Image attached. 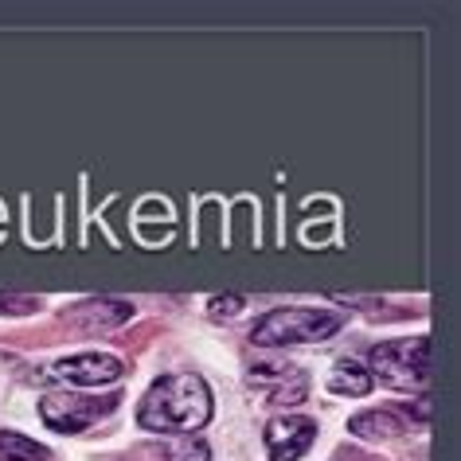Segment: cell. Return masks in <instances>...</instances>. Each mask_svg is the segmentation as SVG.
<instances>
[{
    "mask_svg": "<svg viewBox=\"0 0 461 461\" xmlns=\"http://www.w3.org/2000/svg\"><path fill=\"white\" fill-rule=\"evenodd\" d=\"M344 329L340 313L329 309H305V305H290V309H274L250 329V340L258 348H294V344H317L329 340Z\"/></svg>",
    "mask_w": 461,
    "mask_h": 461,
    "instance_id": "cell-2",
    "label": "cell"
},
{
    "mask_svg": "<svg viewBox=\"0 0 461 461\" xmlns=\"http://www.w3.org/2000/svg\"><path fill=\"white\" fill-rule=\"evenodd\" d=\"M172 454H176V461H212V449L203 442H180Z\"/></svg>",
    "mask_w": 461,
    "mask_h": 461,
    "instance_id": "cell-11",
    "label": "cell"
},
{
    "mask_svg": "<svg viewBox=\"0 0 461 461\" xmlns=\"http://www.w3.org/2000/svg\"><path fill=\"white\" fill-rule=\"evenodd\" d=\"M367 375L399 391H422L430 379V340L426 337H402L375 344L367 352Z\"/></svg>",
    "mask_w": 461,
    "mask_h": 461,
    "instance_id": "cell-3",
    "label": "cell"
},
{
    "mask_svg": "<svg viewBox=\"0 0 461 461\" xmlns=\"http://www.w3.org/2000/svg\"><path fill=\"white\" fill-rule=\"evenodd\" d=\"M51 449L16 430H0V461H48Z\"/></svg>",
    "mask_w": 461,
    "mask_h": 461,
    "instance_id": "cell-10",
    "label": "cell"
},
{
    "mask_svg": "<svg viewBox=\"0 0 461 461\" xmlns=\"http://www.w3.org/2000/svg\"><path fill=\"white\" fill-rule=\"evenodd\" d=\"M207 309H212V317H230V313H239V309H243V297H215Z\"/></svg>",
    "mask_w": 461,
    "mask_h": 461,
    "instance_id": "cell-12",
    "label": "cell"
},
{
    "mask_svg": "<svg viewBox=\"0 0 461 461\" xmlns=\"http://www.w3.org/2000/svg\"><path fill=\"white\" fill-rule=\"evenodd\" d=\"M356 438H395L407 430V414L402 411H364L348 422Z\"/></svg>",
    "mask_w": 461,
    "mask_h": 461,
    "instance_id": "cell-8",
    "label": "cell"
},
{
    "mask_svg": "<svg viewBox=\"0 0 461 461\" xmlns=\"http://www.w3.org/2000/svg\"><path fill=\"white\" fill-rule=\"evenodd\" d=\"M250 387L267 395L274 407H294L309 395V372L290 360H262L250 367Z\"/></svg>",
    "mask_w": 461,
    "mask_h": 461,
    "instance_id": "cell-5",
    "label": "cell"
},
{
    "mask_svg": "<svg viewBox=\"0 0 461 461\" xmlns=\"http://www.w3.org/2000/svg\"><path fill=\"white\" fill-rule=\"evenodd\" d=\"M118 407V395L106 399H90V395H75V391H51V395L40 399V414L51 430L59 434H78L86 426H95L102 414H110Z\"/></svg>",
    "mask_w": 461,
    "mask_h": 461,
    "instance_id": "cell-4",
    "label": "cell"
},
{
    "mask_svg": "<svg viewBox=\"0 0 461 461\" xmlns=\"http://www.w3.org/2000/svg\"><path fill=\"white\" fill-rule=\"evenodd\" d=\"M372 384H375V379L367 375V367L356 364V360H337V364H332V372H329V387L337 391V395L364 399L367 391H372Z\"/></svg>",
    "mask_w": 461,
    "mask_h": 461,
    "instance_id": "cell-9",
    "label": "cell"
},
{
    "mask_svg": "<svg viewBox=\"0 0 461 461\" xmlns=\"http://www.w3.org/2000/svg\"><path fill=\"white\" fill-rule=\"evenodd\" d=\"M212 419V391L200 375L172 372L160 375L137 402V422L153 434H192Z\"/></svg>",
    "mask_w": 461,
    "mask_h": 461,
    "instance_id": "cell-1",
    "label": "cell"
},
{
    "mask_svg": "<svg viewBox=\"0 0 461 461\" xmlns=\"http://www.w3.org/2000/svg\"><path fill=\"white\" fill-rule=\"evenodd\" d=\"M317 438V422L309 414H274L267 422V454L270 461H302Z\"/></svg>",
    "mask_w": 461,
    "mask_h": 461,
    "instance_id": "cell-6",
    "label": "cell"
},
{
    "mask_svg": "<svg viewBox=\"0 0 461 461\" xmlns=\"http://www.w3.org/2000/svg\"><path fill=\"white\" fill-rule=\"evenodd\" d=\"M122 360H113L110 352H78V356H63L51 364V375L75 387H110L122 379Z\"/></svg>",
    "mask_w": 461,
    "mask_h": 461,
    "instance_id": "cell-7",
    "label": "cell"
}]
</instances>
